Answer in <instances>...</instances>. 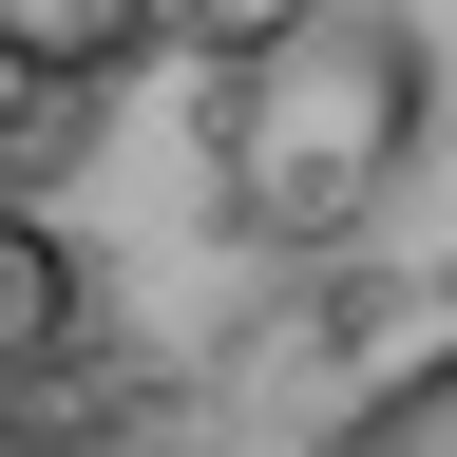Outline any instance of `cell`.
<instances>
[{
	"label": "cell",
	"instance_id": "obj_1",
	"mask_svg": "<svg viewBox=\"0 0 457 457\" xmlns=\"http://www.w3.org/2000/svg\"><path fill=\"white\" fill-rule=\"evenodd\" d=\"M420 134H438V77H420V20L400 0H324L305 38H267V57L210 77V191L267 248H343L420 171Z\"/></svg>",
	"mask_w": 457,
	"mask_h": 457
},
{
	"label": "cell",
	"instance_id": "obj_2",
	"mask_svg": "<svg viewBox=\"0 0 457 457\" xmlns=\"http://www.w3.org/2000/svg\"><path fill=\"white\" fill-rule=\"evenodd\" d=\"M153 38H171V0H0V77H38V96L134 77Z\"/></svg>",
	"mask_w": 457,
	"mask_h": 457
},
{
	"label": "cell",
	"instance_id": "obj_3",
	"mask_svg": "<svg viewBox=\"0 0 457 457\" xmlns=\"http://www.w3.org/2000/svg\"><path fill=\"white\" fill-rule=\"evenodd\" d=\"M57 343H77V248L38 210H0V381H38Z\"/></svg>",
	"mask_w": 457,
	"mask_h": 457
},
{
	"label": "cell",
	"instance_id": "obj_4",
	"mask_svg": "<svg viewBox=\"0 0 457 457\" xmlns=\"http://www.w3.org/2000/svg\"><path fill=\"white\" fill-rule=\"evenodd\" d=\"M324 457H457V343H438V362H400V381H381Z\"/></svg>",
	"mask_w": 457,
	"mask_h": 457
},
{
	"label": "cell",
	"instance_id": "obj_5",
	"mask_svg": "<svg viewBox=\"0 0 457 457\" xmlns=\"http://www.w3.org/2000/svg\"><path fill=\"white\" fill-rule=\"evenodd\" d=\"M305 20H324V0H171V38H191L210 77H228V57H267V38H305Z\"/></svg>",
	"mask_w": 457,
	"mask_h": 457
}]
</instances>
